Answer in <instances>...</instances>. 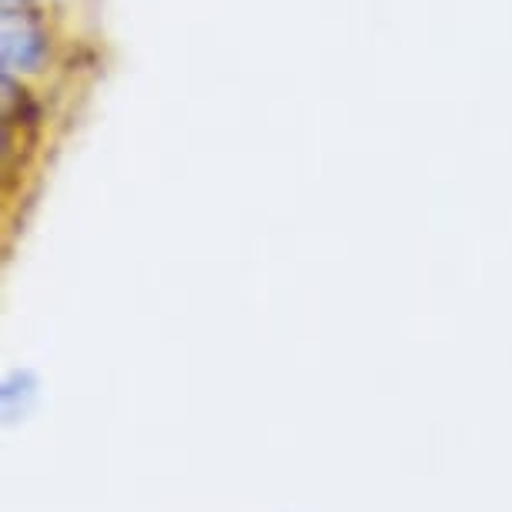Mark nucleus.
Segmentation results:
<instances>
[{"label":"nucleus","instance_id":"f257e3e1","mask_svg":"<svg viewBox=\"0 0 512 512\" xmlns=\"http://www.w3.org/2000/svg\"><path fill=\"white\" fill-rule=\"evenodd\" d=\"M4 64L7 71H37L44 61V34L31 24H4Z\"/></svg>","mask_w":512,"mask_h":512}]
</instances>
